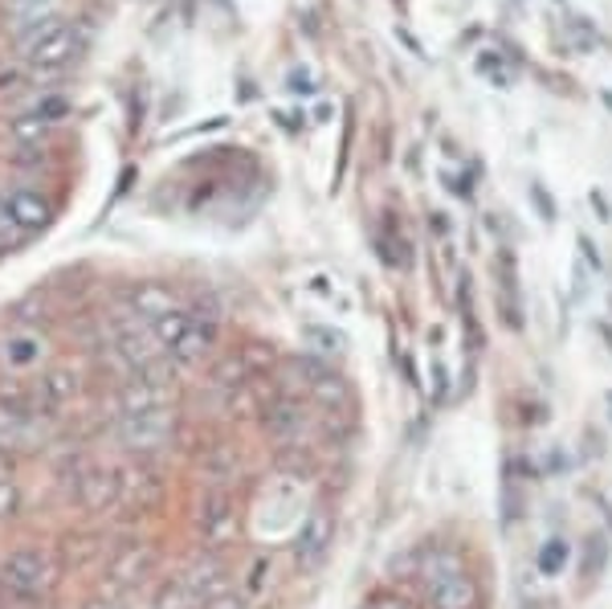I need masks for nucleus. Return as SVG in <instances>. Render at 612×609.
Segmentation results:
<instances>
[{"label":"nucleus","mask_w":612,"mask_h":609,"mask_svg":"<svg viewBox=\"0 0 612 609\" xmlns=\"http://www.w3.org/2000/svg\"><path fill=\"white\" fill-rule=\"evenodd\" d=\"M425 597L433 609H474L478 580L470 577V568L457 552H433L425 561Z\"/></svg>","instance_id":"obj_1"},{"label":"nucleus","mask_w":612,"mask_h":609,"mask_svg":"<svg viewBox=\"0 0 612 609\" xmlns=\"http://www.w3.org/2000/svg\"><path fill=\"white\" fill-rule=\"evenodd\" d=\"M54 577H57V565L45 549H16V552H9L4 565H0V585H4V594L16 597V601H25V606L45 601L49 589H54Z\"/></svg>","instance_id":"obj_2"},{"label":"nucleus","mask_w":612,"mask_h":609,"mask_svg":"<svg viewBox=\"0 0 612 609\" xmlns=\"http://www.w3.org/2000/svg\"><path fill=\"white\" fill-rule=\"evenodd\" d=\"M82 54H86V30L82 25H74V21H57V25H49L45 33H37V37H29L25 42L29 70H37V74L70 70Z\"/></svg>","instance_id":"obj_3"},{"label":"nucleus","mask_w":612,"mask_h":609,"mask_svg":"<svg viewBox=\"0 0 612 609\" xmlns=\"http://www.w3.org/2000/svg\"><path fill=\"white\" fill-rule=\"evenodd\" d=\"M49 352H54L49 335L33 323H21V328L0 335V373L13 380L37 377L49 368Z\"/></svg>","instance_id":"obj_4"},{"label":"nucleus","mask_w":612,"mask_h":609,"mask_svg":"<svg viewBox=\"0 0 612 609\" xmlns=\"http://www.w3.org/2000/svg\"><path fill=\"white\" fill-rule=\"evenodd\" d=\"M262 430L286 450L302 446L307 434H311V413L302 406V397H294V392H274V397H266V406H262Z\"/></svg>","instance_id":"obj_5"},{"label":"nucleus","mask_w":612,"mask_h":609,"mask_svg":"<svg viewBox=\"0 0 612 609\" xmlns=\"http://www.w3.org/2000/svg\"><path fill=\"white\" fill-rule=\"evenodd\" d=\"M176 434V418L171 409H152V413H131V418L114 421V438L119 446L131 450V454H156L164 450Z\"/></svg>","instance_id":"obj_6"},{"label":"nucleus","mask_w":612,"mask_h":609,"mask_svg":"<svg viewBox=\"0 0 612 609\" xmlns=\"http://www.w3.org/2000/svg\"><path fill=\"white\" fill-rule=\"evenodd\" d=\"M119 418L131 413H152V409H171V380L168 373H147V377H127L114 392Z\"/></svg>","instance_id":"obj_7"},{"label":"nucleus","mask_w":612,"mask_h":609,"mask_svg":"<svg viewBox=\"0 0 612 609\" xmlns=\"http://www.w3.org/2000/svg\"><path fill=\"white\" fill-rule=\"evenodd\" d=\"M86 392V373L82 364H49L45 373H37V385H33V397H37V406L42 409H62L70 406V401H78Z\"/></svg>","instance_id":"obj_8"},{"label":"nucleus","mask_w":612,"mask_h":609,"mask_svg":"<svg viewBox=\"0 0 612 609\" xmlns=\"http://www.w3.org/2000/svg\"><path fill=\"white\" fill-rule=\"evenodd\" d=\"M0 204H4V213L13 218V225L21 233H42L49 230V221H54V204L45 197L42 189H33V185H13L9 192H0Z\"/></svg>","instance_id":"obj_9"},{"label":"nucleus","mask_w":612,"mask_h":609,"mask_svg":"<svg viewBox=\"0 0 612 609\" xmlns=\"http://www.w3.org/2000/svg\"><path fill=\"white\" fill-rule=\"evenodd\" d=\"M197 528H200V536L209 540V544L233 540V532H237V503H233L229 487H216V483H213L209 491L200 495Z\"/></svg>","instance_id":"obj_10"},{"label":"nucleus","mask_w":612,"mask_h":609,"mask_svg":"<svg viewBox=\"0 0 612 609\" xmlns=\"http://www.w3.org/2000/svg\"><path fill=\"white\" fill-rule=\"evenodd\" d=\"M74 495L90 511H102L111 508V503H119V466L82 463L78 475H74Z\"/></svg>","instance_id":"obj_11"},{"label":"nucleus","mask_w":612,"mask_h":609,"mask_svg":"<svg viewBox=\"0 0 612 609\" xmlns=\"http://www.w3.org/2000/svg\"><path fill=\"white\" fill-rule=\"evenodd\" d=\"M213 348H216V323L197 311L192 323L185 328V335H180V340L168 348V361L180 364V368H192V364H200Z\"/></svg>","instance_id":"obj_12"},{"label":"nucleus","mask_w":612,"mask_h":609,"mask_svg":"<svg viewBox=\"0 0 612 609\" xmlns=\"http://www.w3.org/2000/svg\"><path fill=\"white\" fill-rule=\"evenodd\" d=\"M331 536H335V523H331L327 511H314L311 520L302 523L299 540H294V561H299L302 568H311L323 561V552L331 549Z\"/></svg>","instance_id":"obj_13"},{"label":"nucleus","mask_w":612,"mask_h":609,"mask_svg":"<svg viewBox=\"0 0 612 609\" xmlns=\"http://www.w3.org/2000/svg\"><path fill=\"white\" fill-rule=\"evenodd\" d=\"M180 580H185L188 589H192V597H197L200 606L204 601H213L216 594H225V561L221 556H197L192 565L180 573Z\"/></svg>","instance_id":"obj_14"},{"label":"nucleus","mask_w":612,"mask_h":609,"mask_svg":"<svg viewBox=\"0 0 612 609\" xmlns=\"http://www.w3.org/2000/svg\"><path fill=\"white\" fill-rule=\"evenodd\" d=\"M123 303H127V311L135 315V320L152 328L156 320H164V315H168L171 307H180V299H176L171 290L156 287V283H140V287L127 290V299H123Z\"/></svg>","instance_id":"obj_15"},{"label":"nucleus","mask_w":612,"mask_h":609,"mask_svg":"<svg viewBox=\"0 0 612 609\" xmlns=\"http://www.w3.org/2000/svg\"><path fill=\"white\" fill-rule=\"evenodd\" d=\"M33 119H42L45 128H62L66 119L74 115V99L70 95H37V99L25 107Z\"/></svg>","instance_id":"obj_16"},{"label":"nucleus","mask_w":612,"mask_h":609,"mask_svg":"<svg viewBox=\"0 0 612 609\" xmlns=\"http://www.w3.org/2000/svg\"><path fill=\"white\" fill-rule=\"evenodd\" d=\"M204 470H209V479H213L216 487H229V483L242 475V463L233 458V450H213V454L204 458Z\"/></svg>","instance_id":"obj_17"},{"label":"nucleus","mask_w":612,"mask_h":609,"mask_svg":"<svg viewBox=\"0 0 612 609\" xmlns=\"http://www.w3.org/2000/svg\"><path fill=\"white\" fill-rule=\"evenodd\" d=\"M156 609H200V601L192 597L185 580H171V585H164L156 594Z\"/></svg>","instance_id":"obj_18"},{"label":"nucleus","mask_w":612,"mask_h":609,"mask_svg":"<svg viewBox=\"0 0 612 609\" xmlns=\"http://www.w3.org/2000/svg\"><path fill=\"white\" fill-rule=\"evenodd\" d=\"M147 573V552H127L111 565V580H123V585H135V580Z\"/></svg>","instance_id":"obj_19"},{"label":"nucleus","mask_w":612,"mask_h":609,"mask_svg":"<svg viewBox=\"0 0 612 609\" xmlns=\"http://www.w3.org/2000/svg\"><path fill=\"white\" fill-rule=\"evenodd\" d=\"M564 565H568V544L564 540H547L539 549V568L547 573V577H556V573H564Z\"/></svg>","instance_id":"obj_20"},{"label":"nucleus","mask_w":612,"mask_h":609,"mask_svg":"<svg viewBox=\"0 0 612 609\" xmlns=\"http://www.w3.org/2000/svg\"><path fill=\"white\" fill-rule=\"evenodd\" d=\"M16 511H21V487H16L13 475H9V479H0V523L13 520Z\"/></svg>","instance_id":"obj_21"},{"label":"nucleus","mask_w":612,"mask_h":609,"mask_svg":"<svg viewBox=\"0 0 612 609\" xmlns=\"http://www.w3.org/2000/svg\"><path fill=\"white\" fill-rule=\"evenodd\" d=\"M364 609H413V601L404 594H392V589H380V594L368 597V606Z\"/></svg>","instance_id":"obj_22"},{"label":"nucleus","mask_w":612,"mask_h":609,"mask_svg":"<svg viewBox=\"0 0 612 609\" xmlns=\"http://www.w3.org/2000/svg\"><path fill=\"white\" fill-rule=\"evenodd\" d=\"M604 552H609V549H604V540H600V536L588 540V565H585L588 577H597L600 568H604Z\"/></svg>","instance_id":"obj_23"},{"label":"nucleus","mask_w":612,"mask_h":609,"mask_svg":"<svg viewBox=\"0 0 612 609\" xmlns=\"http://www.w3.org/2000/svg\"><path fill=\"white\" fill-rule=\"evenodd\" d=\"M200 609H245V597L233 594V589H225V594H216L213 601H204Z\"/></svg>","instance_id":"obj_24"},{"label":"nucleus","mask_w":612,"mask_h":609,"mask_svg":"<svg viewBox=\"0 0 612 609\" xmlns=\"http://www.w3.org/2000/svg\"><path fill=\"white\" fill-rule=\"evenodd\" d=\"M499 66H502V62L494 58V54H478V74H490L494 82H507V74H502Z\"/></svg>","instance_id":"obj_25"},{"label":"nucleus","mask_w":612,"mask_h":609,"mask_svg":"<svg viewBox=\"0 0 612 609\" xmlns=\"http://www.w3.org/2000/svg\"><path fill=\"white\" fill-rule=\"evenodd\" d=\"M433 225H437V233H449V221H445L442 213H433Z\"/></svg>","instance_id":"obj_26"},{"label":"nucleus","mask_w":612,"mask_h":609,"mask_svg":"<svg viewBox=\"0 0 612 609\" xmlns=\"http://www.w3.org/2000/svg\"><path fill=\"white\" fill-rule=\"evenodd\" d=\"M609 418H612V392H609Z\"/></svg>","instance_id":"obj_27"}]
</instances>
